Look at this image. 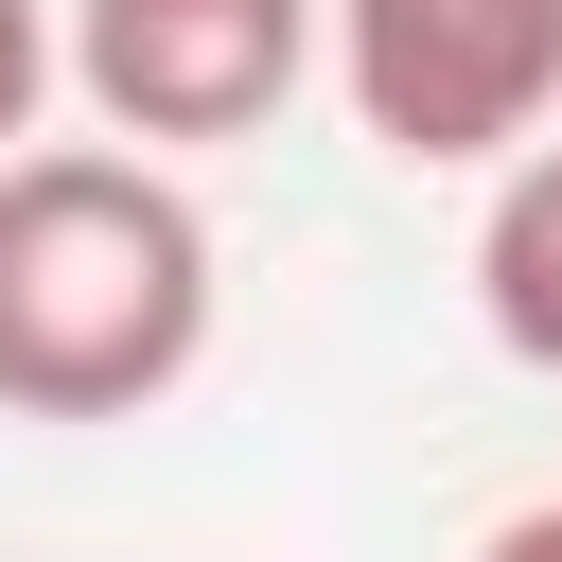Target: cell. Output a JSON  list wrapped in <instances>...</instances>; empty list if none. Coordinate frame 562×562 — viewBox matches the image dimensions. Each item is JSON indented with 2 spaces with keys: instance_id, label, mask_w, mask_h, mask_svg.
Masks as SVG:
<instances>
[{
  "instance_id": "obj_1",
  "label": "cell",
  "mask_w": 562,
  "mask_h": 562,
  "mask_svg": "<svg viewBox=\"0 0 562 562\" xmlns=\"http://www.w3.org/2000/svg\"><path fill=\"white\" fill-rule=\"evenodd\" d=\"M211 211L123 140L0 158V404L18 422H140L211 369Z\"/></svg>"
},
{
  "instance_id": "obj_2",
  "label": "cell",
  "mask_w": 562,
  "mask_h": 562,
  "mask_svg": "<svg viewBox=\"0 0 562 562\" xmlns=\"http://www.w3.org/2000/svg\"><path fill=\"white\" fill-rule=\"evenodd\" d=\"M316 70L404 176H509L562 123V0H316Z\"/></svg>"
},
{
  "instance_id": "obj_3",
  "label": "cell",
  "mask_w": 562,
  "mask_h": 562,
  "mask_svg": "<svg viewBox=\"0 0 562 562\" xmlns=\"http://www.w3.org/2000/svg\"><path fill=\"white\" fill-rule=\"evenodd\" d=\"M316 70V0H70L53 18V88H88V123L123 158H193V140H263Z\"/></svg>"
},
{
  "instance_id": "obj_4",
  "label": "cell",
  "mask_w": 562,
  "mask_h": 562,
  "mask_svg": "<svg viewBox=\"0 0 562 562\" xmlns=\"http://www.w3.org/2000/svg\"><path fill=\"white\" fill-rule=\"evenodd\" d=\"M474 316H492V351L509 369H562V123L492 176V211H474Z\"/></svg>"
},
{
  "instance_id": "obj_5",
  "label": "cell",
  "mask_w": 562,
  "mask_h": 562,
  "mask_svg": "<svg viewBox=\"0 0 562 562\" xmlns=\"http://www.w3.org/2000/svg\"><path fill=\"white\" fill-rule=\"evenodd\" d=\"M35 105H53V0H0V158L35 140Z\"/></svg>"
},
{
  "instance_id": "obj_6",
  "label": "cell",
  "mask_w": 562,
  "mask_h": 562,
  "mask_svg": "<svg viewBox=\"0 0 562 562\" xmlns=\"http://www.w3.org/2000/svg\"><path fill=\"white\" fill-rule=\"evenodd\" d=\"M474 562H562V492H527V509H492V527H474Z\"/></svg>"
}]
</instances>
